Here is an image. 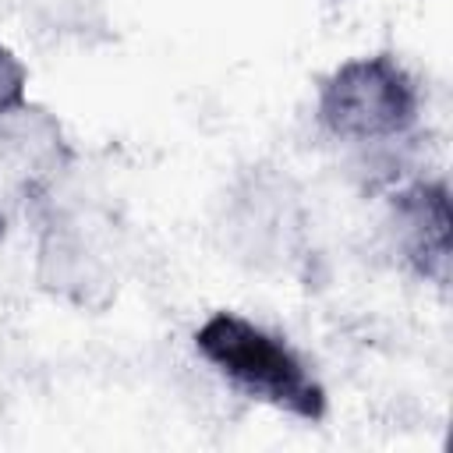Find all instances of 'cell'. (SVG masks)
<instances>
[{
	"instance_id": "obj_7",
	"label": "cell",
	"mask_w": 453,
	"mask_h": 453,
	"mask_svg": "<svg viewBox=\"0 0 453 453\" xmlns=\"http://www.w3.org/2000/svg\"><path fill=\"white\" fill-rule=\"evenodd\" d=\"M7 234V212H4V202H0V237Z\"/></svg>"
},
{
	"instance_id": "obj_5",
	"label": "cell",
	"mask_w": 453,
	"mask_h": 453,
	"mask_svg": "<svg viewBox=\"0 0 453 453\" xmlns=\"http://www.w3.org/2000/svg\"><path fill=\"white\" fill-rule=\"evenodd\" d=\"M39 212H46L42 223V237H39V280L46 290L81 304V308H99L110 297V269L103 262V255L96 251V244L85 237V230L67 219L57 216L53 202H39Z\"/></svg>"
},
{
	"instance_id": "obj_4",
	"label": "cell",
	"mask_w": 453,
	"mask_h": 453,
	"mask_svg": "<svg viewBox=\"0 0 453 453\" xmlns=\"http://www.w3.org/2000/svg\"><path fill=\"white\" fill-rule=\"evenodd\" d=\"M389 230L400 258L428 283H449V188L414 180L389 198Z\"/></svg>"
},
{
	"instance_id": "obj_2",
	"label": "cell",
	"mask_w": 453,
	"mask_h": 453,
	"mask_svg": "<svg viewBox=\"0 0 453 453\" xmlns=\"http://www.w3.org/2000/svg\"><path fill=\"white\" fill-rule=\"evenodd\" d=\"M421 96L411 71L393 53L350 57L319 81V124L354 145L400 142L418 124Z\"/></svg>"
},
{
	"instance_id": "obj_3",
	"label": "cell",
	"mask_w": 453,
	"mask_h": 453,
	"mask_svg": "<svg viewBox=\"0 0 453 453\" xmlns=\"http://www.w3.org/2000/svg\"><path fill=\"white\" fill-rule=\"evenodd\" d=\"M67 166L71 145L64 138L60 120L50 110L21 103L0 113V170H7L18 195L32 209L53 198V188Z\"/></svg>"
},
{
	"instance_id": "obj_1",
	"label": "cell",
	"mask_w": 453,
	"mask_h": 453,
	"mask_svg": "<svg viewBox=\"0 0 453 453\" xmlns=\"http://www.w3.org/2000/svg\"><path fill=\"white\" fill-rule=\"evenodd\" d=\"M195 350L248 400L269 403L301 421L326 418V389L319 375L280 333L237 311H212L195 329Z\"/></svg>"
},
{
	"instance_id": "obj_6",
	"label": "cell",
	"mask_w": 453,
	"mask_h": 453,
	"mask_svg": "<svg viewBox=\"0 0 453 453\" xmlns=\"http://www.w3.org/2000/svg\"><path fill=\"white\" fill-rule=\"evenodd\" d=\"M25 85H28V74H25L21 60L0 42V113L25 103Z\"/></svg>"
}]
</instances>
